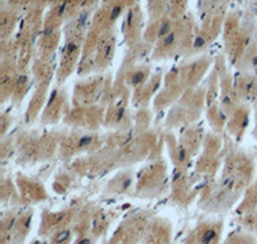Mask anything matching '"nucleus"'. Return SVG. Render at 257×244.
I'll return each mask as SVG.
<instances>
[{"label":"nucleus","mask_w":257,"mask_h":244,"mask_svg":"<svg viewBox=\"0 0 257 244\" xmlns=\"http://www.w3.org/2000/svg\"><path fill=\"white\" fill-rule=\"evenodd\" d=\"M216 238V232L213 231V230H207L205 232V235H203V244H210L213 239Z\"/></svg>","instance_id":"1"}]
</instances>
